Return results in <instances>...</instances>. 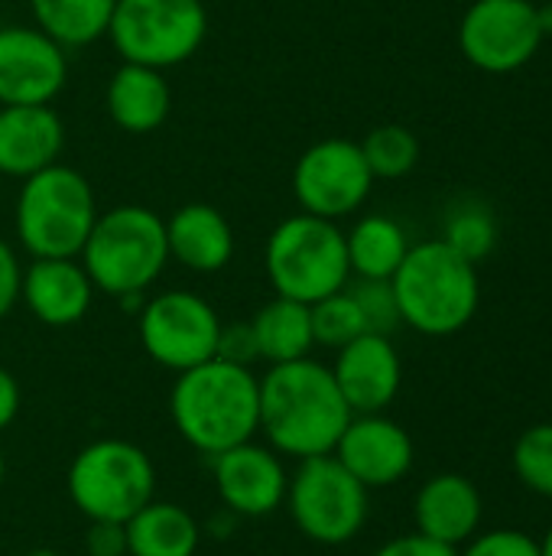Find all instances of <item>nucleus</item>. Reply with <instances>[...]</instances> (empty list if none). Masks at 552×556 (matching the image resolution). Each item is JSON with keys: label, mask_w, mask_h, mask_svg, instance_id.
I'll return each instance as SVG.
<instances>
[{"label": "nucleus", "mask_w": 552, "mask_h": 556, "mask_svg": "<svg viewBox=\"0 0 552 556\" xmlns=\"http://www.w3.org/2000/svg\"><path fill=\"white\" fill-rule=\"evenodd\" d=\"M169 410L189 446L221 456L260 430V381L244 365L211 358L179 371Z\"/></svg>", "instance_id": "obj_2"}, {"label": "nucleus", "mask_w": 552, "mask_h": 556, "mask_svg": "<svg viewBox=\"0 0 552 556\" xmlns=\"http://www.w3.org/2000/svg\"><path fill=\"white\" fill-rule=\"evenodd\" d=\"M540 556H552V528L547 531V538L540 541Z\"/></svg>", "instance_id": "obj_38"}, {"label": "nucleus", "mask_w": 552, "mask_h": 556, "mask_svg": "<svg viewBox=\"0 0 552 556\" xmlns=\"http://www.w3.org/2000/svg\"><path fill=\"white\" fill-rule=\"evenodd\" d=\"M251 329H254L260 358H267L270 365L309 358V349L316 345L309 306L286 300V296H277L267 306H260L257 316L251 319Z\"/></svg>", "instance_id": "obj_23"}, {"label": "nucleus", "mask_w": 552, "mask_h": 556, "mask_svg": "<svg viewBox=\"0 0 552 556\" xmlns=\"http://www.w3.org/2000/svg\"><path fill=\"white\" fill-rule=\"evenodd\" d=\"M286 495L296 528L325 547L355 541L368 521V489L332 453L303 459Z\"/></svg>", "instance_id": "obj_9"}, {"label": "nucleus", "mask_w": 552, "mask_h": 556, "mask_svg": "<svg viewBox=\"0 0 552 556\" xmlns=\"http://www.w3.org/2000/svg\"><path fill=\"white\" fill-rule=\"evenodd\" d=\"M16 410H20V384L7 368H0V430L13 424Z\"/></svg>", "instance_id": "obj_36"}, {"label": "nucleus", "mask_w": 552, "mask_h": 556, "mask_svg": "<svg viewBox=\"0 0 552 556\" xmlns=\"http://www.w3.org/2000/svg\"><path fill=\"white\" fill-rule=\"evenodd\" d=\"M442 241L462 254L465 261L472 264H482L495 244H498V225H495V215L488 212V205L482 202H462L449 212L446 218V231H442Z\"/></svg>", "instance_id": "obj_27"}, {"label": "nucleus", "mask_w": 552, "mask_h": 556, "mask_svg": "<svg viewBox=\"0 0 552 556\" xmlns=\"http://www.w3.org/2000/svg\"><path fill=\"white\" fill-rule=\"evenodd\" d=\"M104 104L111 121L127 134H150L156 130L172 108V91L159 68L124 62L104 91Z\"/></svg>", "instance_id": "obj_21"}, {"label": "nucleus", "mask_w": 552, "mask_h": 556, "mask_svg": "<svg viewBox=\"0 0 552 556\" xmlns=\"http://www.w3.org/2000/svg\"><path fill=\"white\" fill-rule=\"evenodd\" d=\"M117 0H29L36 26L62 49L91 46L111 26Z\"/></svg>", "instance_id": "obj_25"}, {"label": "nucleus", "mask_w": 552, "mask_h": 556, "mask_svg": "<svg viewBox=\"0 0 552 556\" xmlns=\"http://www.w3.org/2000/svg\"><path fill=\"white\" fill-rule=\"evenodd\" d=\"M215 358L221 362H231V365H244L251 368V362L260 358L257 352V339H254V329L251 323H234V326H221L218 332V352Z\"/></svg>", "instance_id": "obj_32"}, {"label": "nucleus", "mask_w": 552, "mask_h": 556, "mask_svg": "<svg viewBox=\"0 0 552 556\" xmlns=\"http://www.w3.org/2000/svg\"><path fill=\"white\" fill-rule=\"evenodd\" d=\"M156 472L150 456L124 440L85 446L68 469V495L88 521L127 525L153 502Z\"/></svg>", "instance_id": "obj_7"}, {"label": "nucleus", "mask_w": 552, "mask_h": 556, "mask_svg": "<svg viewBox=\"0 0 552 556\" xmlns=\"http://www.w3.org/2000/svg\"><path fill=\"white\" fill-rule=\"evenodd\" d=\"M78 257L94 290L117 300L143 293L169 261L166 222L146 205H114L94 218Z\"/></svg>", "instance_id": "obj_4"}, {"label": "nucleus", "mask_w": 552, "mask_h": 556, "mask_svg": "<svg viewBox=\"0 0 552 556\" xmlns=\"http://www.w3.org/2000/svg\"><path fill=\"white\" fill-rule=\"evenodd\" d=\"M68 81L65 49L39 26H0V104H49Z\"/></svg>", "instance_id": "obj_13"}, {"label": "nucleus", "mask_w": 552, "mask_h": 556, "mask_svg": "<svg viewBox=\"0 0 552 556\" xmlns=\"http://www.w3.org/2000/svg\"><path fill=\"white\" fill-rule=\"evenodd\" d=\"M527 3H537V0H527Z\"/></svg>", "instance_id": "obj_41"}, {"label": "nucleus", "mask_w": 552, "mask_h": 556, "mask_svg": "<svg viewBox=\"0 0 552 556\" xmlns=\"http://www.w3.org/2000/svg\"><path fill=\"white\" fill-rule=\"evenodd\" d=\"M361 153L374 179H400L420 163V140L403 124H381L361 140Z\"/></svg>", "instance_id": "obj_26"}, {"label": "nucleus", "mask_w": 552, "mask_h": 556, "mask_svg": "<svg viewBox=\"0 0 552 556\" xmlns=\"http://www.w3.org/2000/svg\"><path fill=\"white\" fill-rule=\"evenodd\" d=\"M218 332L221 319L198 293L169 290L140 309V342L146 355L169 371H189L211 362Z\"/></svg>", "instance_id": "obj_11"}, {"label": "nucleus", "mask_w": 552, "mask_h": 556, "mask_svg": "<svg viewBox=\"0 0 552 556\" xmlns=\"http://www.w3.org/2000/svg\"><path fill=\"white\" fill-rule=\"evenodd\" d=\"M0 482H3V456H0Z\"/></svg>", "instance_id": "obj_40"}, {"label": "nucleus", "mask_w": 552, "mask_h": 556, "mask_svg": "<svg viewBox=\"0 0 552 556\" xmlns=\"http://www.w3.org/2000/svg\"><path fill=\"white\" fill-rule=\"evenodd\" d=\"M374 176L364 163L361 143L329 137L303 150L293 166V195L306 215L338 222L358 212L371 195Z\"/></svg>", "instance_id": "obj_10"}, {"label": "nucleus", "mask_w": 552, "mask_h": 556, "mask_svg": "<svg viewBox=\"0 0 552 556\" xmlns=\"http://www.w3.org/2000/svg\"><path fill=\"white\" fill-rule=\"evenodd\" d=\"M166 248L182 267L195 274H215L234 257V231L215 205L189 202L166 218Z\"/></svg>", "instance_id": "obj_20"}, {"label": "nucleus", "mask_w": 552, "mask_h": 556, "mask_svg": "<svg viewBox=\"0 0 552 556\" xmlns=\"http://www.w3.org/2000/svg\"><path fill=\"white\" fill-rule=\"evenodd\" d=\"M309 316H312V339L319 345H329V349H342L348 342H355L358 336L368 332L364 326V316L351 296V290H338L319 303L309 306Z\"/></svg>", "instance_id": "obj_28"}, {"label": "nucleus", "mask_w": 552, "mask_h": 556, "mask_svg": "<svg viewBox=\"0 0 552 556\" xmlns=\"http://www.w3.org/2000/svg\"><path fill=\"white\" fill-rule=\"evenodd\" d=\"M88 554L127 556V531H124V525L91 521V531H88Z\"/></svg>", "instance_id": "obj_34"}, {"label": "nucleus", "mask_w": 552, "mask_h": 556, "mask_svg": "<svg viewBox=\"0 0 552 556\" xmlns=\"http://www.w3.org/2000/svg\"><path fill=\"white\" fill-rule=\"evenodd\" d=\"M20 296L39 323L72 326L88 313L94 283L78 257H33L23 270Z\"/></svg>", "instance_id": "obj_18"}, {"label": "nucleus", "mask_w": 552, "mask_h": 556, "mask_svg": "<svg viewBox=\"0 0 552 556\" xmlns=\"http://www.w3.org/2000/svg\"><path fill=\"white\" fill-rule=\"evenodd\" d=\"M124 531L130 556H192L198 547V525L169 502L143 505Z\"/></svg>", "instance_id": "obj_22"}, {"label": "nucleus", "mask_w": 552, "mask_h": 556, "mask_svg": "<svg viewBox=\"0 0 552 556\" xmlns=\"http://www.w3.org/2000/svg\"><path fill=\"white\" fill-rule=\"evenodd\" d=\"M332 456L368 492L390 489L413 469V440L400 424L381 414H355Z\"/></svg>", "instance_id": "obj_14"}, {"label": "nucleus", "mask_w": 552, "mask_h": 556, "mask_svg": "<svg viewBox=\"0 0 552 556\" xmlns=\"http://www.w3.org/2000/svg\"><path fill=\"white\" fill-rule=\"evenodd\" d=\"M98 218L91 182L62 163L23 179L16 195V238L33 257H78Z\"/></svg>", "instance_id": "obj_5"}, {"label": "nucleus", "mask_w": 552, "mask_h": 556, "mask_svg": "<svg viewBox=\"0 0 552 556\" xmlns=\"http://www.w3.org/2000/svg\"><path fill=\"white\" fill-rule=\"evenodd\" d=\"M543 46L537 3L527 0H475L459 23L462 55L488 72L511 75L524 68Z\"/></svg>", "instance_id": "obj_12"}, {"label": "nucleus", "mask_w": 552, "mask_h": 556, "mask_svg": "<svg viewBox=\"0 0 552 556\" xmlns=\"http://www.w3.org/2000/svg\"><path fill=\"white\" fill-rule=\"evenodd\" d=\"M537 23H540L543 39L552 36V0H547V3H537Z\"/></svg>", "instance_id": "obj_37"}, {"label": "nucleus", "mask_w": 552, "mask_h": 556, "mask_svg": "<svg viewBox=\"0 0 552 556\" xmlns=\"http://www.w3.org/2000/svg\"><path fill=\"white\" fill-rule=\"evenodd\" d=\"M374 556H459V551L446 547L439 541H429L423 534H407V538H397V541L384 544Z\"/></svg>", "instance_id": "obj_35"}, {"label": "nucleus", "mask_w": 552, "mask_h": 556, "mask_svg": "<svg viewBox=\"0 0 552 556\" xmlns=\"http://www.w3.org/2000/svg\"><path fill=\"white\" fill-rule=\"evenodd\" d=\"M390 287L400 306V323L433 339L462 332L482 303L478 264L455 254L442 238L410 244Z\"/></svg>", "instance_id": "obj_3"}, {"label": "nucleus", "mask_w": 552, "mask_h": 556, "mask_svg": "<svg viewBox=\"0 0 552 556\" xmlns=\"http://www.w3.org/2000/svg\"><path fill=\"white\" fill-rule=\"evenodd\" d=\"M351 296H355V303H358V309L364 316L368 332L390 336L400 326V306H397L390 280H358L351 287Z\"/></svg>", "instance_id": "obj_30"}, {"label": "nucleus", "mask_w": 552, "mask_h": 556, "mask_svg": "<svg viewBox=\"0 0 552 556\" xmlns=\"http://www.w3.org/2000/svg\"><path fill=\"white\" fill-rule=\"evenodd\" d=\"M482 492L475 489L472 479L459 476V472H442L433 476L413 505V518H416V534L439 541L446 547H462L468 544L478 528H482Z\"/></svg>", "instance_id": "obj_19"}, {"label": "nucleus", "mask_w": 552, "mask_h": 556, "mask_svg": "<svg viewBox=\"0 0 552 556\" xmlns=\"http://www.w3.org/2000/svg\"><path fill=\"white\" fill-rule=\"evenodd\" d=\"M351 417L332 368L312 358L270 365L260 381V430L277 453L296 459L329 456Z\"/></svg>", "instance_id": "obj_1"}, {"label": "nucleus", "mask_w": 552, "mask_h": 556, "mask_svg": "<svg viewBox=\"0 0 552 556\" xmlns=\"http://www.w3.org/2000/svg\"><path fill=\"white\" fill-rule=\"evenodd\" d=\"M459 556H540V544L524 531L475 534Z\"/></svg>", "instance_id": "obj_31"}, {"label": "nucleus", "mask_w": 552, "mask_h": 556, "mask_svg": "<svg viewBox=\"0 0 552 556\" xmlns=\"http://www.w3.org/2000/svg\"><path fill=\"white\" fill-rule=\"evenodd\" d=\"M345 248H348V267L358 280H390L403 264L410 241L394 218L368 215L345 235Z\"/></svg>", "instance_id": "obj_24"}, {"label": "nucleus", "mask_w": 552, "mask_h": 556, "mask_svg": "<svg viewBox=\"0 0 552 556\" xmlns=\"http://www.w3.org/2000/svg\"><path fill=\"white\" fill-rule=\"evenodd\" d=\"M26 556H59L55 551H33V554H26Z\"/></svg>", "instance_id": "obj_39"}, {"label": "nucleus", "mask_w": 552, "mask_h": 556, "mask_svg": "<svg viewBox=\"0 0 552 556\" xmlns=\"http://www.w3.org/2000/svg\"><path fill=\"white\" fill-rule=\"evenodd\" d=\"M215 485L224 508L241 518H264L277 511L290 489L283 463L254 443H241L215 456Z\"/></svg>", "instance_id": "obj_16"}, {"label": "nucleus", "mask_w": 552, "mask_h": 556, "mask_svg": "<svg viewBox=\"0 0 552 556\" xmlns=\"http://www.w3.org/2000/svg\"><path fill=\"white\" fill-rule=\"evenodd\" d=\"M514 472L530 492L552 498V424H537L521 433L514 446Z\"/></svg>", "instance_id": "obj_29"}, {"label": "nucleus", "mask_w": 552, "mask_h": 556, "mask_svg": "<svg viewBox=\"0 0 552 556\" xmlns=\"http://www.w3.org/2000/svg\"><path fill=\"white\" fill-rule=\"evenodd\" d=\"M62 147L65 127L49 104H0V176L26 179L59 163Z\"/></svg>", "instance_id": "obj_17"}, {"label": "nucleus", "mask_w": 552, "mask_h": 556, "mask_svg": "<svg viewBox=\"0 0 552 556\" xmlns=\"http://www.w3.org/2000/svg\"><path fill=\"white\" fill-rule=\"evenodd\" d=\"M20 280H23V267L13 254V248L0 238V319L20 300Z\"/></svg>", "instance_id": "obj_33"}, {"label": "nucleus", "mask_w": 552, "mask_h": 556, "mask_svg": "<svg viewBox=\"0 0 552 556\" xmlns=\"http://www.w3.org/2000/svg\"><path fill=\"white\" fill-rule=\"evenodd\" d=\"M208 33L202 0H117L107 36L124 62L172 68L198 52Z\"/></svg>", "instance_id": "obj_8"}, {"label": "nucleus", "mask_w": 552, "mask_h": 556, "mask_svg": "<svg viewBox=\"0 0 552 556\" xmlns=\"http://www.w3.org/2000/svg\"><path fill=\"white\" fill-rule=\"evenodd\" d=\"M264 264L277 296L306 306L345 290L351 277L348 248L338 225L306 212L283 218L270 231Z\"/></svg>", "instance_id": "obj_6"}, {"label": "nucleus", "mask_w": 552, "mask_h": 556, "mask_svg": "<svg viewBox=\"0 0 552 556\" xmlns=\"http://www.w3.org/2000/svg\"><path fill=\"white\" fill-rule=\"evenodd\" d=\"M332 375L351 414H381L400 391L403 365L390 336L364 332L338 349Z\"/></svg>", "instance_id": "obj_15"}]
</instances>
